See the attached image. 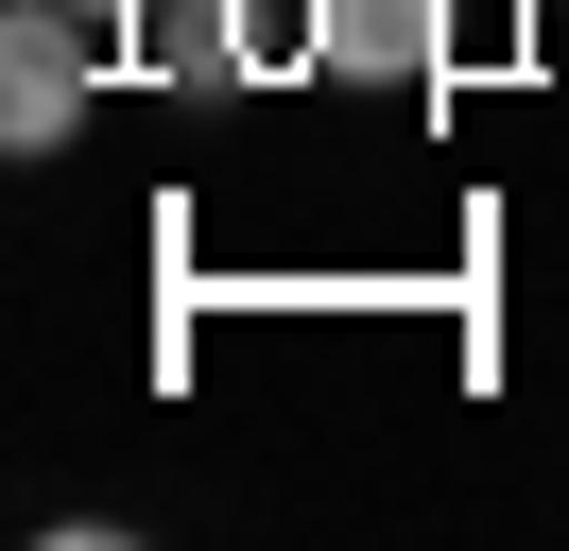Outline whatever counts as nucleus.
Returning <instances> with one entry per match:
<instances>
[{
  "label": "nucleus",
  "mask_w": 569,
  "mask_h": 551,
  "mask_svg": "<svg viewBox=\"0 0 569 551\" xmlns=\"http://www.w3.org/2000/svg\"><path fill=\"white\" fill-rule=\"evenodd\" d=\"M121 34L87 0H0V156H70V121L104 103Z\"/></svg>",
  "instance_id": "1"
},
{
  "label": "nucleus",
  "mask_w": 569,
  "mask_h": 551,
  "mask_svg": "<svg viewBox=\"0 0 569 551\" xmlns=\"http://www.w3.org/2000/svg\"><path fill=\"white\" fill-rule=\"evenodd\" d=\"M311 69L328 87H449V0H328Z\"/></svg>",
  "instance_id": "2"
},
{
  "label": "nucleus",
  "mask_w": 569,
  "mask_h": 551,
  "mask_svg": "<svg viewBox=\"0 0 569 551\" xmlns=\"http://www.w3.org/2000/svg\"><path fill=\"white\" fill-rule=\"evenodd\" d=\"M87 18H104V34H139V18H173V0H87Z\"/></svg>",
  "instance_id": "3"
},
{
  "label": "nucleus",
  "mask_w": 569,
  "mask_h": 551,
  "mask_svg": "<svg viewBox=\"0 0 569 551\" xmlns=\"http://www.w3.org/2000/svg\"><path fill=\"white\" fill-rule=\"evenodd\" d=\"M552 18H569V0H552Z\"/></svg>",
  "instance_id": "4"
}]
</instances>
